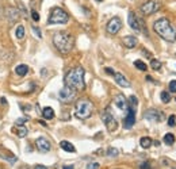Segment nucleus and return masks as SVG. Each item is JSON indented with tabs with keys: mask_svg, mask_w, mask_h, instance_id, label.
Wrapping results in <instances>:
<instances>
[{
	"mask_svg": "<svg viewBox=\"0 0 176 169\" xmlns=\"http://www.w3.org/2000/svg\"><path fill=\"white\" fill-rule=\"evenodd\" d=\"M31 17H32V20H34V22H38V20H39V14H38L37 11H34V10L31 11Z\"/></svg>",
	"mask_w": 176,
	"mask_h": 169,
	"instance_id": "obj_33",
	"label": "nucleus"
},
{
	"mask_svg": "<svg viewBox=\"0 0 176 169\" xmlns=\"http://www.w3.org/2000/svg\"><path fill=\"white\" fill-rule=\"evenodd\" d=\"M35 146H37V149L39 150L41 153H46L50 150V142L46 138H43V137H39V138L35 141Z\"/></svg>",
	"mask_w": 176,
	"mask_h": 169,
	"instance_id": "obj_14",
	"label": "nucleus"
},
{
	"mask_svg": "<svg viewBox=\"0 0 176 169\" xmlns=\"http://www.w3.org/2000/svg\"><path fill=\"white\" fill-rule=\"evenodd\" d=\"M35 169H48V168H46L45 165H37L35 166Z\"/></svg>",
	"mask_w": 176,
	"mask_h": 169,
	"instance_id": "obj_38",
	"label": "nucleus"
},
{
	"mask_svg": "<svg viewBox=\"0 0 176 169\" xmlns=\"http://www.w3.org/2000/svg\"><path fill=\"white\" fill-rule=\"evenodd\" d=\"M26 118H19V119H16V125L18 126H23L24 123H26Z\"/></svg>",
	"mask_w": 176,
	"mask_h": 169,
	"instance_id": "obj_34",
	"label": "nucleus"
},
{
	"mask_svg": "<svg viewBox=\"0 0 176 169\" xmlns=\"http://www.w3.org/2000/svg\"><path fill=\"white\" fill-rule=\"evenodd\" d=\"M73 37L66 31H58L53 35V44L61 54H68L73 49Z\"/></svg>",
	"mask_w": 176,
	"mask_h": 169,
	"instance_id": "obj_3",
	"label": "nucleus"
},
{
	"mask_svg": "<svg viewBox=\"0 0 176 169\" xmlns=\"http://www.w3.org/2000/svg\"><path fill=\"white\" fill-rule=\"evenodd\" d=\"M27 72H29V66L24 65V64H20L15 68V73L18 76H24V74H27Z\"/></svg>",
	"mask_w": 176,
	"mask_h": 169,
	"instance_id": "obj_18",
	"label": "nucleus"
},
{
	"mask_svg": "<svg viewBox=\"0 0 176 169\" xmlns=\"http://www.w3.org/2000/svg\"><path fill=\"white\" fill-rule=\"evenodd\" d=\"M150 68L153 69V71H160V69H161V62H160L159 60H152L150 61Z\"/></svg>",
	"mask_w": 176,
	"mask_h": 169,
	"instance_id": "obj_27",
	"label": "nucleus"
},
{
	"mask_svg": "<svg viewBox=\"0 0 176 169\" xmlns=\"http://www.w3.org/2000/svg\"><path fill=\"white\" fill-rule=\"evenodd\" d=\"M164 142L167 145H173V142H175V137H173V134L168 133L164 135Z\"/></svg>",
	"mask_w": 176,
	"mask_h": 169,
	"instance_id": "obj_25",
	"label": "nucleus"
},
{
	"mask_svg": "<svg viewBox=\"0 0 176 169\" xmlns=\"http://www.w3.org/2000/svg\"><path fill=\"white\" fill-rule=\"evenodd\" d=\"M129 103L131 104V107H135V106L138 104L137 98H135V96H130V98H129Z\"/></svg>",
	"mask_w": 176,
	"mask_h": 169,
	"instance_id": "obj_31",
	"label": "nucleus"
},
{
	"mask_svg": "<svg viewBox=\"0 0 176 169\" xmlns=\"http://www.w3.org/2000/svg\"><path fill=\"white\" fill-rule=\"evenodd\" d=\"M7 15L10 17V22H15V20H18V19H19L18 10H15V8H8Z\"/></svg>",
	"mask_w": 176,
	"mask_h": 169,
	"instance_id": "obj_20",
	"label": "nucleus"
},
{
	"mask_svg": "<svg viewBox=\"0 0 176 169\" xmlns=\"http://www.w3.org/2000/svg\"><path fill=\"white\" fill-rule=\"evenodd\" d=\"M87 169H99V164L97 162H89L87 165Z\"/></svg>",
	"mask_w": 176,
	"mask_h": 169,
	"instance_id": "obj_32",
	"label": "nucleus"
},
{
	"mask_svg": "<svg viewBox=\"0 0 176 169\" xmlns=\"http://www.w3.org/2000/svg\"><path fill=\"white\" fill-rule=\"evenodd\" d=\"M62 169H73V166H72V165H69V166H64Z\"/></svg>",
	"mask_w": 176,
	"mask_h": 169,
	"instance_id": "obj_40",
	"label": "nucleus"
},
{
	"mask_svg": "<svg viewBox=\"0 0 176 169\" xmlns=\"http://www.w3.org/2000/svg\"><path fill=\"white\" fill-rule=\"evenodd\" d=\"M32 31L35 33V35L38 37V38H42V34H41V31H39V29H37L35 26H32Z\"/></svg>",
	"mask_w": 176,
	"mask_h": 169,
	"instance_id": "obj_35",
	"label": "nucleus"
},
{
	"mask_svg": "<svg viewBox=\"0 0 176 169\" xmlns=\"http://www.w3.org/2000/svg\"><path fill=\"white\" fill-rule=\"evenodd\" d=\"M106 72H107V73H110V74H113V76H114V73H115V72H114L113 69H110V68H106Z\"/></svg>",
	"mask_w": 176,
	"mask_h": 169,
	"instance_id": "obj_37",
	"label": "nucleus"
},
{
	"mask_svg": "<svg viewBox=\"0 0 176 169\" xmlns=\"http://www.w3.org/2000/svg\"><path fill=\"white\" fill-rule=\"evenodd\" d=\"M119 154L118 149H115V147H108L107 149V155L108 157H116V155Z\"/></svg>",
	"mask_w": 176,
	"mask_h": 169,
	"instance_id": "obj_28",
	"label": "nucleus"
},
{
	"mask_svg": "<svg viewBox=\"0 0 176 169\" xmlns=\"http://www.w3.org/2000/svg\"><path fill=\"white\" fill-rule=\"evenodd\" d=\"M58 98H60V100H61L62 103H70V101H73L75 100V98H76V89H73V88L65 85L64 88L60 89Z\"/></svg>",
	"mask_w": 176,
	"mask_h": 169,
	"instance_id": "obj_7",
	"label": "nucleus"
},
{
	"mask_svg": "<svg viewBox=\"0 0 176 169\" xmlns=\"http://www.w3.org/2000/svg\"><path fill=\"white\" fill-rule=\"evenodd\" d=\"M154 33L159 37H161L164 41L167 42H175L176 41V27L167 19V18H161V19L156 20L153 25Z\"/></svg>",
	"mask_w": 176,
	"mask_h": 169,
	"instance_id": "obj_1",
	"label": "nucleus"
},
{
	"mask_svg": "<svg viewBox=\"0 0 176 169\" xmlns=\"http://www.w3.org/2000/svg\"><path fill=\"white\" fill-rule=\"evenodd\" d=\"M0 103H2V104H5V103H7V100H5V98H2V100H0Z\"/></svg>",
	"mask_w": 176,
	"mask_h": 169,
	"instance_id": "obj_39",
	"label": "nucleus"
},
{
	"mask_svg": "<svg viewBox=\"0 0 176 169\" xmlns=\"http://www.w3.org/2000/svg\"><path fill=\"white\" fill-rule=\"evenodd\" d=\"M114 104H115V106L118 107V110H121V111H127V108H129V101H127V99L125 98L122 93H118V95L114 98Z\"/></svg>",
	"mask_w": 176,
	"mask_h": 169,
	"instance_id": "obj_12",
	"label": "nucleus"
},
{
	"mask_svg": "<svg viewBox=\"0 0 176 169\" xmlns=\"http://www.w3.org/2000/svg\"><path fill=\"white\" fill-rule=\"evenodd\" d=\"M92 112H94V104H92L91 100L83 98L76 101V106H75V116L76 118H79L81 120L88 119L92 115Z\"/></svg>",
	"mask_w": 176,
	"mask_h": 169,
	"instance_id": "obj_4",
	"label": "nucleus"
},
{
	"mask_svg": "<svg viewBox=\"0 0 176 169\" xmlns=\"http://www.w3.org/2000/svg\"><path fill=\"white\" fill-rule=\"evenodd\" d=\"M42 115L45 119H53L54 118V110L51 107H45L42 110Z\"/></svg>",
	"mask_w": 176,
	"mask_h": 169,
	"instance_id": "obj_19",
	"label": "nucleus"
},
{
	"mask_svg": "<svg viewBox=\"0 0 176 169\" xmlns=\"http://www.w3.org/2000/svg\"><path fill=\"white\" fill-rule=\"evenodd\" d=\"M102 120H103V123L106 125L107 130L111 131V133H114V131L118 128V122H116L115 116L111 114L110 108H106L104 110V112L102 114Z\"/></svg>",
	"mask_w": 176,
	"mask_h": 169,
	"instance_id": "obj_6",
	"label": "nucleus"
},
{
	"mask_svg": "<svg viewBox=\"0 0 176 169\" xmlns=\"http://www.w3.org/2000/svg\"><path fill=\"white\" fill-rule=\"evenodd\" d=\"M68 20H69V15L62 8L56 7V8L51 10L48 23L49 25H65V23H68Z\"/></svg>",
	"mask_w": 176,
	"mask_h": 169,
	"instance_id": "obj_5",
	"label": "nucleus"
},
{
	"mask_svg": "<svg viewBox=\"0 0 176 169\" xmlns=\"http://www.w3.org/2000/svg\"><path fill=\"white\" fill-rule=\"evenodd\" d=\"M15 134L19 137V138H24V137L27 135V128L24 127V126H16Z\"/></svg>",
	"mask_w": 176,
	"mask_h": 169,
	"instance_id": "obj_22",
	"label": "nucleus"
},
{
	"mask_svg": "<svg viewBox=\"0 0 176 169\" xmlns=\"http://www.w3.org/2000/svg\"><path fill=\"white\" fill-rule=\"evenodd\" d=\"M60 147H61L62 150H65V152H69V153L76 152L75 146H73L70 142H68V141H61V142H60Z\"/></svg>",
	"mask_w": 176,
	"mask_h": 169,
	"instance_id": "obj_17",
	"label": "nucleus"
},
{
	"mask_svg": "<svg viewBox=\"0 0 176 169\" xmlns=\"http://www.w3.org/2000/svg\"><path fill=\"white\" fill-rule=\"evenodd\" d=\"M84 68L83 66H76V68L70 69L66 74H65V85L73 88L76 91H83L85 88V81H84Z\"/></svg>",
	"mask_w": 176,
	"mask_h": 169,
	"instance_id": "obj_2",
	"label": "nucleus"
},
{
	"mask_svg": "<svg viewBox=\"0 0 176 169\" xmlns=\"http://www.w3.org/2000/svg\"><path fill=\"white\" fill-rule=\"evenodd\" d=\"M122 42H123L125 47H127V49H134V47L138 45V39L135 38V37H133V35L125 37V38L122 39Z\"/></svg>",
	"mask_w": 176,
	"mask_h": 169,
	"instance_id": "obj_15",
	"label": "nucleus"
},
{
	"mask_svg": "<svg viewBox=\"0 0 176 169\" xmlns=\"http://www.w3.org/2000/svg\"><path fill=\"white\" fill-rule=\"evenodd\" d=\"M114 79L118 83V85H121V87H123V88H130V81L122 73H116L115 72V73H114Z\"/></svg>",
	"mask_w": 176,
	"mask_h": 169,
	"instance_id": "obj_16",
	"label": "nucleus"
},
{
	"mask_svg": "<svg viewBox=\"0 0 176 169\" xmlns=\"http://www.w3.org/2000/svg\"><path fill=\"white\" fill-rule=\"evenodd\" d=\"M134 66H135L137 69H140V71H146V69H148L146 64L142 62V61H140V60H135V61H134Z\"/></svg>",
	"mask_w": 176,
	"mask_h": 169,
	"instance_id": "obj_26",
	"label": "nucleus"
},
{
	"mask_svg": "<svg viewBox=\"0 0 176 169\" xmlns=\"http://www.w3.org/2000/svg\"><path fill=\"white\" fill-rule=\"evenodd\" d=\"M15 35H16V38H18V39H23V38H24V27H23L22 25L16 27Z\"/></svg>",
	"mask_w": 176,
	"mask_h": 169,
	"instance_id": "obj_23",
	"label": "nucleus"
},
{
	"mask_svg": "<svg viewBox=\"0 0 176 169\" xmlns=\"http://www.w3.org/2000/svg\"><path fill=\"white\" fill-rule=\"evenodd\" d=\"M140 169H150V164L149 162H142L140 165Z\"/></svg>",
	"mask_w": 176,
	"mask_h": 169,
	"instance_id": "obj_36",
	"label": "nucleus"
},
{
	"mask_svg": "<svg viewBox=\"0 0 176 169\" xmlns=\"http://www.w3.org/2000/svg\"><path fill=\"white\" fill-rule=\"evenodd\" d=\"M122 29V20L119 19L118 17H114L110 19V22L107 23V33L111 34V35H114V34H116L119 30Z\"/></svg>",
	"mask_w": 176,
	"mask_h": 169,
	"instance_id": "obj_9",
	"label": "nucleus"
},
{
	"mask_svg": "<svg viewBox=\"0 0 176 169\" xmlns=\"http://www.w3.org/2000/svg\"><path fill=\"white\" fill-rule=\"evenodd\" d=\"M152 139L149 138V137H142V138L140 139V145L141 147H144V149H149V147L152 146Z\"/></svg>",
	"mask_w": 176,
	"mask_h": 169,
	"instance_id": "obj_21",
	"label": "nucleus"
},
{
	"mask_svg": "<svg viewBox=\"0 0 176 169\" xmlns=\"http://www.w3.org/2000/svg\"><path fill=\"white\" fill-rule=\"evenodd\" d=\"M175 125H176V118H175V115H171V116L168 118V126L173 127Z\"/></svg>",
	"mask_w": 176,
	"mask_h": 169,
	"instance_id": "obj_29",
	"label": "nucleus"
},
{
	"mask_svg": "<svg viewBox=\"0 0 176 169\" xmlns=\"http://www.w3.org/2000/svg\"><path fill=\"white\" fill-rule=\"evenodd\" d=\"M134 123H135V112H134V108L129 106V108H127V115L125 116V119H123V127L125 128H131Z\"/></svg>",
	"mask_w": 176,
	"mask_h": 169,
	"instance_id": "obj_11",
	"label": "nucleus"
},
{
	"mask_svg": "<svg viewBox=\"0 0 176 169\" xmlns=\"http://www.w3.org/2000/svg\"><path fill=\"white\" fill-rule=\"evenodd\" d=\"M169 91L172 93H176V80H172L169 83Z\"/></svg>",
	"mask_w": 176,
	"mask_h": 169,
	"instance_id": "obj_30",
	"label": "nucleus"
},
{
	"mask_svg": "<svg viewBox=\"0 0 176 169\" xmlns=\"http://www.w3.org/2000/svg\"><path fill=\"white\" fill-rule=\"evenodd\" d=\"M160 99H161L162 103H169V101H171L169 92H167V91H162V92L160 93Z\"/></svg>",
	"mask_w": 176,
	"mask_h": 169,
	"instance_id": "obj_24",
	"label": "nucleus"
},
{
	"mask_svg": "<svg viewBox=\"0 0 176 169\" xmlns=\"http://www.w3.org/2000/svg\"><path fill=\"white\" fill-rule=\"evenodd\" d=\"M144 118H145L146 120H150V122H161L162 118H164V114L157 111V110H154V108H150L144 114Z\"/></svg>",
	"mask_w": 176,
	"mask_h": 169,
	"instance_id": "obj_10",
	"label": "nucleus"
},
{
	"mask_svg": "<svg viewBox=\"0 0 176 169\" xmlns=\"http://www.w3.org/2000/svg\"><path fill=\"white\" fill-rule=\"evenodd\" d=\"M99 2H102V0H99Z\"/></svg>",
	"mask_w": 176,
	"mask_h": 169,
	"instance_id": "obj_41",
	"label": "nucleus"
},
{
	"mask_svg": "<svg viewBox=\"0 0 176 169\" xmlns=\"http://www.w3.org/2000/svg\"><path fill=\"white\" fill-rule=\"evenodd\" d=\"M127 22H129V26L134 31H141V20L137 19V17L133 11H130L129 15H127Z\"/></svg>",
	"mask_w": 176,
	"mask_h": 169,
	"instance_id": "obj_13",
	"label": "nucleus"
},
{
	"mask_svg": "<svg viewBox=\"0 0 176 169\" xmlns=\"http://www.w3.org/2000/svg\"><path fill=\"white\" fill-rule=\"evenodd\" d=\"M160 8H161V4H160V2H157V0H148V2H145V3L141 6V11L145 15L154 14V12H157Z\"/></svg>",
	"mask_w": 176,
	"mask_h": 169,
	"instance_id": "obj_8",
	"label": "nucleus"
}]
</instances>
